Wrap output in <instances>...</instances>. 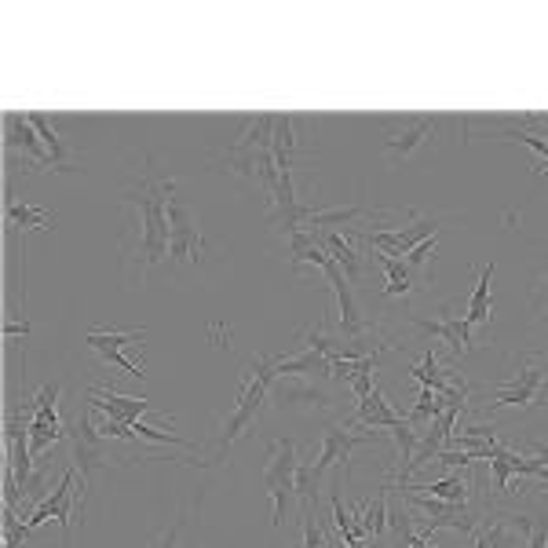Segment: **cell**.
Returning <instances> with one entry per match:
<instances>
[{
  "label": "cell",
  "instance_id": "6da1fadb",
  "mask_svg": "<svg viewBox=\"0 0 548 548\" xmlns=\"http://www.w3.org/2000/svg\"><path fill=\"white\" fill-rule=\"evenodd\" d=\"M172 194H176V180H161V176H150V172L139 176L136 187L121 194V201L136 209V223H132V227H139L136 256H139V278H143V282L169 260V198Z\"/></svg>",
  "mask_w": 548,
  "mask_h": 548
},
{
  "label": "cell",
  "instance_id": "7a4b0ae2",
  "mask_svg": "<svg viewBox=\"0 0 548 548\" xmlns=\"http://www.w3.org/2000/svg\"><path fill=\"white\" fill-rule=\"evenodd\" d=\"M278 362H282V355H253L249 373H245V384H242V391H238V402H234V410L223 417V424L216 428V435H212L209 464H220L223 457H227V450H231L234 439L253 428L256 413L264 410V402L271 399V384L278 380Z\"/></svg>",
  "mask_w": 548,
  "mask_h": 548
},
{
  "label": "cell",
  "instance_id": "3957f363",
  "mask_svg": "<svg viewBox=\"0 0 548 548\" xmlns=\"http://www.w3.org/2000/svg\"><path fill=\"white\" fill-rule=\"evenodd\" d=\"M530 410V406H548V355L545 351H523L519 366L505 377V384L497 388L494 402L486 406V413L508 410Z\"/></svg>",
  "mask_w": 548,
  "mask_h": 548
},
{
  "label": "cell",
  "instance_id": "277c9868",
  "mask_svg": "<svg viewBox=\"0 0 548 548\" xmlns=\"http://www.w3.org/2000/svg\"><path fill=\"white\" fill-rule=\"evenodd\" d=\"M70 461H74V472L81 475V505H85L95 472H103V468H110V464H121L125 457L110 454L106 435L92 424L88 410H81L77 413L74 428H70Z\"/></svg>",
  "mask_w": 548,
  "mask_h": 548
},
{
  "label": "cell",
  "instance_id": "5b68a950",
  "mask_svg": "<svg viewBox=\"0 0 548 548\" xmlns=\"http://www.w3.org/2000/svg\"><path fill=\"white\" fill-rule=\"evenodd\" d=\"M296 472H300V457H296L293 439H274L267 446V461H264V486L274 501V527L282 530L285 523V505L289 497L296 494Z\"/></svg>",
  "mask_w": 548,
  "mask_h": 548
},
{
  "label": "cell",
  "instance_id": "8992f818",
  "mask_svg": "<svg viewBox=\"0 0 548 548\" xmlns=\"http://www.w3.org/2000/svg\"><path fill=\"white\" fill-rule=\"evenodd\" d=\"M406 212H410V227H399V231H355V238L366 242L369 249H377V253L395 256V260H399V256H410L417 245L439 234L443 220H428V216H421V212L413 209Z\"/></svg>",
  "mask_w": 548,
  "mask_h": 548
},
{
  "label": "cell",
  "instance_id": "52a82bcc",
  "mask_svg": "<svg viewBox=\"0 0 548 548\" xmlns=\"http://www.w3.org/2000/svg\"><path fill=\"white\" fill-rule=\"evenodd\" d=\"M183 260L198 267L201 260H205V238H201V227L198 220H194V212L172 194L169 198V267L183 264Z\"/></svg>",
  "mask_w": 548,
  "mask_h": 548
},
{
  "label": "cell",
  "instance_id": "ba28073f",
  "mask_svg": "<svg viewBox=\"0 0 548 548\" xmlns=\"http://www.w3.org/2000/svg\"><path fill=\"white\" fill-rule=\"evenodd\" d=\"M271 406L274 410H318L329 413L333 410V395H329L315 377H278L271 384Z\"/></svg>",
  "mask_w": 548,
  "mask_h": 548
},
{
  "label": "cell",
  "instance_id": "9c48e42d",
  "mask_svg": "<svg viewBox=\"0 0 548 548\" xmlns=\"http://www.w3.org/2000/svg\"><path fill=\"white\" fill-rule=\"evenodd\" d=\"M322 271H326L329 285H333V293H337V311H340V329H344V340H369L373 337V326L362 318V307H359V300H355V289H351V282L344 278V271H340L333 260H329Z\"/></svg>",
  "mask_w": 548,
  "mask_h": 548
},
{
  "label": "cell",
  "instance_id": "30bf717a",
  "mask_svg": "<svg viewBox=\"0 0 548 548\" xmlns=\"http://www.w3.org/2000/svg\"><path fill=\"white\" fill-rule=\"evenodd\" d=\"M439 125H443L439 117H406L399 132H388V136H384V158H388V165H402V161L410 158V154H417L424 143H432Z\"/></svg>",
  "mask_w": 548,
  "mask_h": 548
},
{
  "label": "cell",
  "instance_id": "8fae6325",
  "mask_svg": "<svg viewBox=\"0 0 548 548\" xmlns=\"http://www.w3.org/2000/svg\"><path fill=\"white\" fill-rule=\"evenodd\" d=\"M147 337V329H125V333H110V329H92L85 337L88 348L99 355L103 362H110V366H121L128 373V377H147V369L136 366V362L125 355V344H132V340H143Z\"/></svg>",
  "mask_w": 548,
  "mask_h": 548
},
{
  "label": "cell",
  "instance_id": "7c38bea8",
  "mask_svg": "<svg viewBox=\"0 0 548 548\" xmlns=\"http://www.w3.org/2000/svg\"><path fill=\"white\" fill-rule=\"evenodd\" d=\"M4 147H8V154H19L22 150L30 158V169H52V154H48V147L37 136L30 114L4 117Z\"/></svg>",
  "mask_w": 548,
  "mask_h": 548
},
{
  "label": "cell",
  "instance_id": "4fadbf2b",
  "mask_svg": "<svg viewBox=\"0 0 548 548\" xmlns=\"http://www.w3.org/2000/svg\"><path fill=\"white\" fill-rule=\"evenodd\" d=\"M88 406L95 410H103L110 421H121V424H136L143 413L154 410V402L150 399H132V395H117L114 388H106V384H95L88 388Z\"/></svg>",
  "mask_w": 548,
  "mask_h": 548
},
{
  "label": "cell",
  "instance_id": "5bb4252c",
  "mask_svg": "<svg viewBox=\"0 0 548 548\" xmlns=\"http://www.w3.org/2000/svg\"><path fill=\"white\" fill-rule=\"evenodd\" d=\"M384 220L388 209H373V205H333V209H311L307 212V231H355L359 220Z\"/></svg>",
  "mask_w": 548,
  "mask_h": 548
},
{
  "label": "cell",
  "instance_id": "9a60e30c",
  "mask_svg": "<svg viewBox=\"0 0 548 548\" xmlns=\"http://www.w3.org/2000/svg\"><path fill=\"white\" fill-rule=\"evenodd\" d=\"M413 326L421 329V333H428V337H439L450 344V351H454L457 359L461 355H468V351H475V337H472V326L464 322L461 315H443V318H413Z\"/></svg>",
  "mask_w": 548,
  "mask_h": 548
},
{
  "label": "cell",
  "instance_id": "2e32d148",
  "mask_svg": "<svg viewBox=\"0 0 548 548\" xmlns=\"http://www.w3.org/2000/svg\"><path fill=\"white\" fill-rule=\"evenodd\" d=\"M209 169L223 172V176H234V180L249 183V187H260V180H256V150L238 147L234 139L227 143V147H220L216 154H212Z\"/></svg>",
  "mask_w": 548,
  "mask_h": 548
},
{
  "label": "cell",
  "instance_id": "e0dca14e",
  "mask_svg": "<svg viewBox=\"0 0 548 548\" xmlns=\"http://www.w3.org/2000/svg\"><path fill=\"white\" fill-rule=\"evenodd\" d=\"M322 245H326V253L333 256V264L344 271V278L348 282H359L362 278V256L359 249H355V231H326V238H322Z\"/></svg>",
  "mask_w": 548,
  "mask_h": 548
},
{
  "label": "cell",
  "instance_id": "ac0fdd59",
  "mask_svg": "<svg viewBox=\"0 0 548 548\" xmlns=\"http://www.w3.org/2000/svg\"><path fill=\"white\" fill-rule=\"evenodd\" d=\"M33 128H37V136H41V143L48 147V154H52V169L55 172H70L74 169V158H70V147H66V139L59 136V117H48V114H30Z\"/></svg>",
  "mask_w": 548,
  "mask_h": 548
},
{
  "label": "cell",
  "instance_id": "d6986e66",
  "mask_svg": "<svg viewBox=\"0 0 548 548\" xmlns=\"http://www.w3.org/2000/svg\"><path fill=\"white\" fill-rule=\"evenodd\" d=\"M355 421L366 424V428H399L402 417L391 410V402L384 399V391H373L366 399H359V410H355Z\"/></svg>",
  "mask_w": 548,
  "mask_h": 548
},
{
  "label": "cell",
  "instance_id": "ffe728a7",
  "mask_svg": "<svg viewBox=\"0 0 548 548\" xmlns=\"http://www.w3.org/2000/svg\"><path fill=\"white\" fill-rule=\"evenodd\" d=\"M333 373V366H329V359L322 355V351H300V355H289L282 362H278V377H329Z\"/></svg>",
  "mask_w": 548,
  "mask_h": 548
},
{
  "label": "cell",
  "instance_id": "44dd1931",
  "mask_svg": "<svg viewBox=\"0 0 548 548\" xmlns=\"http://www.w3.org/2000/svg\"><path fill=\"white\" fill-rule=\"evenodd\" d=\"M274 121H278V114L245 117V128L234 136V143H238V147H249V150H271L274 147Z\"/></svg>",
  "mask_w": 548,
  "mask_h": 548
},
{
  "label": "cell",
  "instance_id": "7402d4cb",
  "mask_svg": "<svg viewBox=\"0 0 548 548\" xmlns=\"http://www.w3.org/2000/svg\"><path fill=\"white\" fill-rule=\"evenodd\" d=\"M355 519H359L362 538H384V534H388V523H391L388 494H377L373 501H366V505L355 512Z\"/></svg>",
  "mask_w": 548,
  "mask_h": 548
},
{
  "label": "cell",
  "instance_id": "603a6c76",
  "mask_svg": "<svg viewBox=\"0 0 548 548\" xmlns=\"http://www.w3.org/2000/svg\"><path fill=\"white\" fill-rule=\"evenodd\" d=\"M413 490L428 497H439V501H450V505H468L472 479H468V475H446V479H432V483L413 486Z\"/></svg>",
  "mask_w": 548,
  "mask_h": 548
},
{
  "label": "cell",
  "instance_id": "cb8c5ba5",
  "mask_svg": "<svg viewBox=\"0 0 548 548\" xmlns=\"http://www.w3.org/2000/svg\"><path fill=\"white\" fill-rule=\"evenodd\" d=\"M410 377L417 380L421 388H432V391H439V395H443V391L454 384V369H446V373H443L435 348H428V351H424V359L417 362V366H410Z\"/></svg>",
  "mask_w": 548,
  "mask_h": 548
},
{
  "label": "cell",
  "instance_id": "d4e9b609",
  "mask_svg": "<svg viewBox=\"0 0 548 548\" xmlns=\"http://www.w3.org/2000/svg\"><path fill=\"white\" fill-rule=\"evenodd\" d=\"M490 282H494V264H486L483 271H479V282H475V293L472 300H468V311H464V322L468 326H486L490 322Z\"/></svg>",
  "mask_w": 548,
  "mask_h": 548
},
{
  "label": "cell",
  "instance_id": "484cf974",
  "mask_svg": "<svg viewBox=\"0 0 548 548\" xmlns=\"http://www.w3.org/2000/svg\"><path fill=\"white\" fill-rule=\"evenodd\" d=\"M377 264L384 267V296H413L417 293V285H413V271L406 260H395V256H384L377 253Z\"/></svg>",
  "mask_w": 548,
  "mask_h": 548
},
{
  "label": "cell",
  "instance_id": "4316f807",
  "mask_svg": "<svg viewBox=\"0 0 548 548\" xmlns=\"http://www.w3.org/2000/svg\"><path fill=\"white\" fill-rule=\"evenodd\" d=\"M8 220L15 223L22 234L26 231H52L55 212L37 209V205H19V201H8Z\"/></svg>",
  "mask_w": 548,
  "mask_h": 548
},
{
  "label": "cell",
  "instance_id": "83f0119b",
  "mask_svg": "<svg viewBox=\"0 0 548 548\" xmlns=\"http://www.w3.org/2000/svg\"><path fill=\"white\" fill-rule=\"evenodd\" d=\"M391 351V344H384L380 351H373V355H366V359H333L329 366H333V373L329 377H337L344 380V384H351V380H359V377H369L373 373V366H377L384 355Z\"/></svg>",
  "mask_w": 548,
  "mask_h": 548
},
{
  "label": "cell",
  "instance_id": "f1b7e54d",
  "mask_svg": "<svg viewBox=\"0 0 548 548\" xmlns=\"http://www.w3.org/2000/svg\"><path fill=\"white\" fill-rule=\"evenodd\" d=\"M74 494V472H66L63 479H59V486H55L52 494H48V501H44V505H37L30 512V519H26V523H30L33 530L41 527V523H48V519L55 516V512H59V505H63L66 497Z\"/></svg>",
  "mask_w": 548,
  "mask_h": 548
},
{
  "label": "cell",
  "instance_id": "f546056e",
  "mask_svg": "<svg viewBox=\"0 0 548 548\" xmlns=\"http://www.w3.org/2000/svg\"><path fill=\"white\" fill-rule=\"evenodd\" d=\"M329 505H333V523H337V530L344 534L348 548H351V545H359V541H362V530H359V523H355V516H351L348 508H344V501H340L337 483L329 486Z\"/></svg>",
  "mask_w": 548,
  "mask_h": 548
},
{
  "label": "cell",
  "instance_id": "4dcf8cb0",
  "mask_svg": "<svg viewBox=\"0 0 548 548\" xmlns=\"http://www.w3.org/2000/svg\"><path fill=\"white\" fill-rule=\"evenodd\" d=\"M443 410H446V402L439 399V391L421 388V395H417V402H413V410H410V421L413 424H432Z\"/></svg>",
  "mask_w": 548,
  "mask_h": 548
},
{
  "label": "cell",
  "instance_id": "1f68e13d",
  "mask_svg": "<svg viewBox=\"0 0 548 548\" xmlns=\"http://www.w3.org/2000/svg\"><path fill=\"white\" fill-rule=\"evenodd\" d=\"M534 315H538V322L548 329V253H541L538 260V274H534Z\"/></svg>",
  "mask_w": 548,
  "mask_h": 548
},
{
  "label": "cell",
  "instance_id": "d6a6232c",
  "mask_svg": "<svg viewBox=\"0 0 548 548\" xmlns=\"http://www.w3.org/2000/svg\"><path fill=\"white\" fill-rule=\"evenodd\" d=\"M300 527H304V541H300V548H326L329 545L326 527L318 523V512L300 508Z\"/></svg>",
  "mask_w": 548,
  "mask_h": 548
},
{
  "label": "cell",
  "instance_id": "836d02e7",
  "mask_svg": "<svg viewBox=\"0 0 548 548\" xmlns=\"http://www.w3.org/2000/svg\"><path fill=\"white\" fill-rule=\"evenodd\" d=\"M30 534H33L30 523H22L15 516V508H4V548H22L30 541Z\"/></svg>",
  "mask_w": 548,
  "mask_h": 548
},
{
  "label": "cell",
  "instance_id": "e575fe53",
  "mask_svg": "<svg viewBox=\"0 0 548 548\" xmlns=\"http://www.w3.org/2000/svg\"><path fill=\"white\" fill-rule=\"evenodd\" d=\"M435 253H439V234H435V238H428V242L417 245V249H413V253L406 256V264H410V271H421V267L428 264V260H432Z\"/></svg>",
  "mask_w": 548,
  "mask_h": 548
},
{
  "label": "cell",
  "instance_id": "d590c367",
  "mask_svg": "<svg viewBox=\"0 0 548 548\" xmlns=\"http://www.w3.org/2000/svg\"><path fill=\"white\" fill-rule=\"evenodd\" d=\"M490 472H494V490L497 494H505L508 479H512V464H508L505 457H490Z\"/></svg>",
  "mask_w": 548,
  "mask_h": 548
},
{
  "label": "cell",
  "instance_id": "8d00e7d4",
  "mask_svg": "<svg viewBox=\"0 0 548 548\" xmlns=\"http://www.w3.org/2000/svg\"><path fill=\"white\" fill-rule=\"evenodd\" d=\"M527 548H548V516H530Z\"/></svg>",
  "mask_w": 548,
  "mask_h": 548
},
{
  "label": "cell",
  "instance_id": "74e56055",
  "mask_svg": "<svg viewBox=\"0 0 548 548\" xmlns=\"http://www.w3.org/2000/svg\"><path fill=\"white\" fill-rule=\"evenodd\" d=\"M435 464H446V468H468V464H475V457L464 454V450H443V454L435 457Z\"/></svg>",
  "mask_w": 548,
  "mask_h": 548
},
{
  "label": "cell",
  "instance_id": "f35d334b",
  "mask_svg": "<svg viewBox=\"0 0 548 548\" xmlns=\"http://www.w3.org/2000/svg\"><path fill=\"white\" fill-rule=\"evenodd\" d=\"M180 530H183V516L176 519V523H172V527L165 530V534H161L158 541H154V548H176V538H180Z\"/></svg>",
  "mask_w": 548,
  "mask_h": 548
},
{
  "label": "cell",
  "instance_id": "ab89813d",
  "mask_svg": "<svg viewBox=\"0 0 548 548\" xmlns=\"http://www.w3.org/2000/svg\"><path fill=\"white\" fill-rule=\"evenodd\" d=\"M351 391H355V399H366V395H373V391H377V380H373V373H369V377L351 380Z\"/></svg>",
  "mask_w": 548,
  "mask_h": 548
},
{
  "label": "cell",
  "instance_id": "60d3db41",
  "mask_svg": "<svg viewBox=\"0 0 548 548\" xmlns=\"http://www.w3.org/2000/svg\"><path fill=\"white\" fill-rule=\"evenodd\" d=\"M19 333L26 337V333H30V322H22V326L19 322H8V326H4V337H19Z\"/></svg>",
  "mask_w": 548,
  "mask_h": 548
},
{
  "label": "cell",
  "instance_id": "b9f144b4",
  "mask_svg": "<svg viewBox=\"0 0 548 548\" xmlns=\"http://www.w3.org/2000/svg\"><path fill=\"white\" fill-rule=\"evenodd\" d=\"M534 461L548 468V443H534Z\"/></svg>",
  "mask_w": 548,
  "mask_h": 548
},
{
  "label": "cell",
  "instance_id": "7bdbcfd3",
  "mask_svg": "<svg viewBox=\"0 0 548 548\" xmlns=\"http://www.w3.org/2000/svg\"><path fill=\"white\" fill-rule=\"evenodd\" d=\"M472 548H490V538H486L483 530H475L472 534Z\"/></svg>",
  "mask_w": 548,
  "mask_h": 548
}]
</instances>
